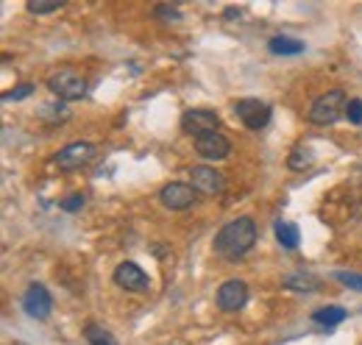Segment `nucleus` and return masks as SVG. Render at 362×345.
I'll return each instance as SVG.
<instances>
[{
  "label": "nucleus",
  "mask_w": 362,
  "mask_h": 345,
  "mask_svg": "<svg viewBox=\"0 0 362 345\" xmlns=\"http://www.w3.org/2000/svg\"><path fill=\"white\" fill-rule=\"evenodd\" d=\"M254 242H257V223L251 217H237L218 231L215 254H221L223 259H240L254 248Z\"/></svg>",
  "instance_id": "1"
},
{
  "label": "nucleus",
  "mask_w": 362,
  "mask_h": 345,
  "mask_svg": "<svg viewBox=\"0 0 362 345\" xmlns=\"http://www.w3.org/2000/svg\"><path fill=\"white\" fill-rule=\"evenodd\" d=\"M346 92L343 89H329L320 98H315V103L310 106V123L313 126H332L346 115Z\"/></svg>",
  "instance_id": "2"
},
{
  "label": "nucleus",
  "mask_w": 362,
  "mask_h": 345,
  "mask_svg": "<svg viewBox=\"0 0 362 345\" xmlns=\"http://www.w3.org/2000/svg\"><path fill=\"white\" fill-rule=\"evenodd\" d=\"M47 89L59 100H81L87 95V81L76 70H59L47 78Z\"/></svg>",
  "instance_id": "3"
},
{
  "label": "nucleus",
  "mask_w": 362,
  "mask_h": 345,
  "mask_svg": "<svg viewBox=\"0 0 362 345\" xmlns=\"http://www.w3.org/2000/svg\"><path fill=\"white\" fill-rule=\"evenodd\" d=\"M234 115L240 117V123H243L245 129H251V131L265 129V126L271 123V106H268L265 100H257V98H243V100H237Z\"/></svg>",
  "instance_id": "4"
},
{
  "label": "nucleus",
  "mask_w": 362,
  "mask_h": 345,
  "mask_svg": "<svg viewBox=\"0 0 362 345\" xmlns=\"http://www.w3.org/2000/svg\"><path fill=\"white\" fill-rule=\"evenodd\" d=\"M92 159H95V145L90 142H73V145H67V148H62L59 153H56V168L59 170H81V168H87Z\"/></svg>",
  "instance_id": "5"
},
{
  "label": "nucleus",
  "mask_w": 362,
  "mask_h": 345,
  "mask_svg": "<svg viewBox=\"0 0 362 345\" xmlns=\"http://www.w3.org/2000/svg\"><path fill=\"white\" fill-rule=\"evenodd\" d=\"M221 126V120H218V115L215 112H209V109H189V112H184V117H181V131L184 134H189V136H204V134H212V131H218Z\"/></svg>",
  "instance_id": "6"
},
{
  "label": "nucleus",
  "mask_w": 362,
  "mask_h": 345,
  "mask_svg": "<svg viewBox=\"0 0 362 345\" xmlns=\"http://www.w3.org/2000/svg\"><path fill=\"white\" fill-rule=\"evenodd\" d=\"M159 201H162V206L165 209H170V212H184V209H189L192 204H195V189L189 187V184H165L162 189H159Z\"/></svg>",
  "instance_id": "7"
},
{
  "label": "nucleus",
  "mask_w": 362,
  "mask_h": 345,
  "mask_svg": "<svg viewBox=\"0 0 362 345\" xmlns=\"http://www.w3.org/2000/svg\"><path fill=\"white\" fill-rule=\"evenodd\" d=\"M189 187L204 192V195H221L226 189V178L215 168H206V165H198L189 170Z\"/></svg>",
  "instance_id": "8"
},
{
  "label": "nucleus",
  "mask_w": 362,
  "mask_h": 345,
  "mask_svg": "<svg viewBox=\"0 0 362 345\" xmlns=\"http://www.w3.org/2000/svg\"><path fill=\"white\" fill-rule=\"evenodd\" d=\"M248 301V284L245 281H240V279H228L221 284V290H218V306H221V312H240L243 306Z\"/></svg>",
  "instance_id": "9"
},
{
  "label": "nucleus",
  "mask_w": 362,
  "mask_h": 345,
  "mask_svg": "<svg viewBox=\"0 0 362 345\" xmlns=\"http://www.w3.org/2000/svg\"><path fill=\"white\" fill-rule=\"evenodd\" d=\"M115 284L123 287V290H129V293H145L151 281H148V276H145V270L139 264H134V262H120L115 267Z\"/></svg>",
  "instance_id": "10"
},
{
  "label": "nucleus",
  "mask_w": 362,
  "mask_h": 345,
  "mask_svg": "<svg viewBox=\"0 0 362 345\" xmlns=\"http://www.w3.org/2000/svg\"><path fill=\"white\" fill-rule=\"evenodd\" d=\"M23 309H25L28 317L45 320L47 315H50V309H53V298H50V293L42 284H31L25 290V296H23Z\"/></svg>",
  "instance_id": "11"
},
{
  "label": "nucleus",
  "mask_w": 362,
  "mask_h": 345,
  "mask_svg": "<svg viewBox=\"0 0 362 345\" xmlns=\"http://www.w3.org/2000/svg\"><path fill=\"white\" fill-rule=\"evenodd\" d=\"M195 151H198V156H204L209 162H221L231 153V145H228V139L223 134L212 131V134H204V136L195 139Z\"/></svg>",
  "instance_id": "12"
},
{
  "label": "nucleus",
  "mask_w": 362,
  "mask_h": 345,
  "mask_svg": "<svg viewBox=\"0 0 362 345\" xmlns=\"http://www.w3.org/2000/svg\"><path fill=\"white\" fill-rule=\"evenodd\" d=\"M346 317H349V312L343 306H320L317 312H313V320H315L317 326H326V329L343 323Z\"/></svg>",
  "instance_id": "13"
},
{
  "label": "nucleus",
  "mask_w": 362,
  "mask_h": 345,
  "mask_svg": "<svg viewBox=\"0 0 362 345\" xmlns=\"http://www.w3.org/2000/svg\"><path fill=\"white\" fill-rule=\"evenodd\" d=\"M268 47L276 56H298V53L307 50V45L301 42V40H293V37H273Z\"/></svg>",
  "instance_id": "14"
},
{
  "label": "nucleus",
  "mask_w": 362,
  "mask_h": 345,
  "mask_svg": "<svg viewBox=\"0 0 362 345\" xmlns=\"http://www.w3.org/2000/svg\"><path fill=\"white\" fill-rule=\"evenodd\" d=\"M276 240H279V245L287 248V251L298 248V240H301L298 226H296V223H284V220H279V223H276Z\"/></svg>",
  "instance_id": "15"
},
{
  "label": "nucleus",
  "mask_w": 362,
  "mask_h": 345,
  "mask_svg": "<svg viewBox=\"0 0 362 345\" xmlns=\"http://www.w3.org/2000/svg\"><path fill=\"white\" fill-rule=\"evenodd\" d=\"M317 281L315 276H310V273H296V276H287L284 279V287L287 290H296V293H315L317 290Z\"/></svg>",
  "instance_id": "16"
},
{
  "label": "nucleus",
  "mask_w": 362,
  "mask_h": 345,
  "mask_svg": "<svg viewBox=\"0 0 362 345\" xmlns=\"http://www.w3.org/2000/svg\"><path fill=\"white\" fill-rule=\"evenodd\" d=\"M84 337H87V343L90 345H117L115 334L106 332V329L98 326V323H87V326H84Z\"/></svg>",
  "instance_id": "17"
},
{
  "label": "nucleus",
  "mask_w": 362,
  "mask_h": 345,
  "mask_svg": "<svg viewBox=\"0 0 362 345\" xmlns=\"http://www.w3.org/2000/svg\"><path fill=\"white\" fill-rule=\"evenodd\" d=\"M40 117L47 123H62V120H67V106L64 103H47V106H42Z\"/></svg>",
  "instance_id": "18"
},
{
  "label": "nucleus",
  "mask_w": 362,
  "mask_h": 345,
  "mask_svg": "<svg viewBox=\"0 0 362 345\" xmlns=\"http://www.w3.org/2000/svg\"><path fill=\"white\" fill-rule=\"evenodd\" d=\"M153 20H159V23H179L181 20V11L176 6H168V3H162V6H156L153 8Z\"/></svg>",
  "instance_id": "19"
},
{
  "label": "nucleus",
  "mask_w": 362,
  "mask_h": 345,
  "mask_svg": "<svg viewBox=\"0 0 362 345\" xmlns=\"http://www.w3.org/2000/svg\"><path fill=\"white\" fill-rule=\"evenodd\" d=\"M287 165H290V170H304V168H310V153L298 148V151H293V153H290Z\"/></svg>",
  "instance_id": "20"
},
{
  "label": "nucleus",
  "mask_w": 362,
  "mask_h": 345,
  "mask_svg": "<svg viewBox=\"0 0 362 345\" xmlns=\"http://www.w3.org/2000/svg\"><path fill=\"white\" fill-rule=\"evenodd\" d=\"M64 3L62 0H53V3H40V0H31L28 3V11L31 14H50V11H59Z\"/></svg>",
  "instance_id": "21"
},
{
  "label": "nucleus",
  "mask_w": 362,
  "mask_h": 345,
  "mask_svg": "<svg viewBox=\"0 0 362 345\" xmlns=\"http://www.w3.org/2000/svg\"><path fill=\"white\" fill-rule=\"evenodd\" d=\"M346 117H349V123H354V126H360L362 123V100L360 98H351V100H349V106H346Z\"/></svg>",
  "instance_id": "22"
},
{
  "label": "nucleus",
  "mask_w": 362,
  "mask_h": 345,
  "mask_svg": "<svg viewBox=\"0 0 362 345\" xmlns=\"http://www.w3.org/2000/svg\"><path fill=\"white\" fill-rule=\"evenodd\" d=\"M34 92V84H20L14 86L11 92H3V100H23V98H28Z\"/></svg>",
  "instance_id": "23"
},
{
  "label": "nucleus",
  "mask_w": 362,
  "mask_h": 345,
  "mask_svg": "<svg viewBox=\"0 0 362 345\" xmlns=\"http://www.w3.org/2000/svg\"><path fill=\"white\" fill-rule=\"evenodd\" d=\"M337 281H343L346 287H351V290L362 293V276L360 273H337Z\"/></svg>",
  "instance_id": "24"
},
{
  "label": "nucleus",
  "mask_w": 362,
  "mask_h": 345,
  "mask_svg": "<svg viewBox=\"0 0 362 345\" xmlns=\"http://www.w3.org/2000/svg\"><path fill=\"white\" fill-rule=\"evenodd\" d=\"M64 212H78L81 206H84V195L81 192H76V195H70V198H64L62 204H59Z\"/></svg>",
  "instance_id": "25"
},
{
  "label": "nucleus",
  "mask_w": 362,
  "mask_h": 345,
  "mask_svg": "<svg viewBox=\"0 0 362 345\" xmlns=\"http://www.w3.org/2000/svg\"><path fill=\"white\" fill-rule=\"evenodd\" d=\"M226 17H240V8H226Z\"/></svg>",
  "instance_id": "26"
}]
</instances>
